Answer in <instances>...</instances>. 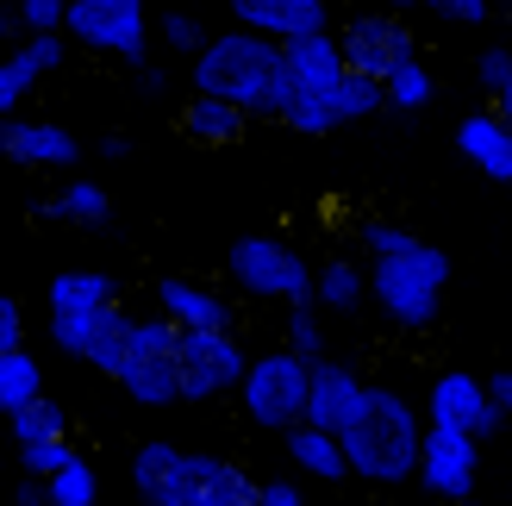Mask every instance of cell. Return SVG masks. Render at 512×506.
<instances>
[{
	"label": "cell",
	"mask_w": 512,
	"mask_h": 506,
	"mask_svg": "<svg viewBox=\"0 0 512 506\" xmlns=\"http://www.w3.org/2000/svg\"><path fill=\"white\" fill-rule=\"evenodd\" d=\"M363 257H369V300L394 325L419 332V325L438 319L444 307V288H450V257L438 244H425L419 232L388 219H363Z\"/></svg>",
	"instance_id": "obj_1"
},
{
	"label": "cell",
	"mask_w": 512,
	"mask_h": 506,
	"mask_svg": "<svg viewBox=\"0 0 512 506\" xmlns=\"http://www.w3.org/2000/svg\"><path fill=\"white\" fill-rule=\"evenodd\" d=\"M188 82H194V94H219V100H232V107H244L250 119H281L288 100H294L281 44L244 32V25H232V32H219L194 50Z\"/></svg>",
	"instance_id": "obj_2"
},
{
	"label": "cell",
	"mask_w": 512,
	"mask_h": 506,
	"mask_svg": "<svg viewBox=\"0 0 512 506\" xmlns=\"http://www.w3.org/2000/svg\"><path fill=\"white\" fill-rule=\"evenodd\" d=\"M132 494L144 506H256L263 482L232 457H207V450L150 438L132 450Z\"/></svg>",
	"instance_id": "obj_3"
},
{
	"label": "cell",
	"mask_w": 512,
	"mask_h": 506,
	"mask_svg": "<svg viewBox=\"0 0 512 506\" xmlns=\"http://www.w3.org/2000/svg\"><path fill=\"white\" fill-rule=\"evenodd\" d=\"M338 444H344V457H350V475H363V482H375V488H400V482H413V475H419L425 419H419V407L400 388L369 382L363 388V407L350 413Z\"/></svg>",
	"instance_id": "obj_4"
},
{
	"label": "cell",
	"mask_w": 512,
	"mask_h": 506,
	"mask_svg": "<svg viewBox=\"0 0 512 506\" xmlns=\"http://www.w3.org/2000/svg\"><path fill=\"white\" fill-rule=\"evenodd\" d=\"M225 275H232V288L244 300H269V307L313 300V263H306L288 238H269V232H250L225 250Z\"/></svg>",
	"instance_id": "obj_5"
},
{
	"label": "cell",
	"mask_w": 512,
	"mask_h": 506,
	"mask_svg": "<svg viewBox=\"0 0 512 506\" xmlns=\"http://www.w3.org/2000/svg\"><path fill=\"white\" fill-rule=\"evenodd\" d=\"M63 38L94 50V57H119L125 69L150 63V7L144 0H69Z\"/></svg>",
	"instance_id": "obj_6"
},
{
	"label": "cell",
	"mask_w": 512,
	"mask_h": 506,
	"mask_svg": "<svg viewBox=\"0 0 512 506\" xmlns=\"http://www.w3.org/2000/svg\"><path fill=\"white\" fill-rule=\"evenodd\" d=\"M175 344L182 332L150 313V319H132V338H125V357L113 369V382L138 400V407H175L182 400V375H175Z\"/></svg>",
	"instance_id": "obj_7"
},
{
	"label": "cell",
	"mask_w": 512,
	"mask_h": 506,
	"mask_svg": "<svg viewBox=\"0 0 512 506\" xmlns=\"http://www.w3.org/2000/svg\"><path fill=\"white\" fill-rule=\"evenodd\" d=\"M306 375H313V363L294 357L288 344L269 350V357H250L244 363V382H238V400L250 425H263V432H288V425L306 419Z\"/></svg>",
	"instance_id": "obj_8"
},
{
	"label": "cell",
	"mask_w": 512,
	"mask_h": 506,
	"mask_svg": "<svg viewBox=\"0 0 512 506\" xmlns=\"http://www.w3.org/2000/svg\"><path fill=\"white\" fill-rule=\"evenodd\" d=\"M244 363H250V357H244L238 332H182V344H175L182 400H219V394H238Z\"/></svg>",
	"instance_id": "obj_9"
},
{
	"label": "cell",
	"mask_w": 512,
	"mask_h": 506,
	"mask_svg": "<svg viewBox=\"0 0 512 506\" xmlns=\"http://www.w3.org/2000/svg\"><path fill=\"white\" fill-rule=\"evenodd\" d=\"M338 50H344V69L369 75V82H388V69H400L406 57H419L413 25H406L394 7L388 13H356L338 32Z\"/></svg>",
	"instance_id": "obj_10"
},
{
	"label": "cell",
	"mask_w": 512,
	"mask_h": 506,
	"mask_svg": "<svg viewBox=\"0 0 512 506\" xmlns=\"http://www.w3.org/2000/svg\"><path fill=\"white\" fill-rule=\"evenodd\" d=\"M425 425H450V432H469V438H494L506 425V407L494 400V388L469 369H444L425 394Z\"/></svg>",
	"instance_id": "obj_11"
},
{
	"label": "cell",
	"mask_w": 512,
	"mask_h": 506,
	"mask_svg": "<svg viewBox=\"0 0 512 506\" xmlns=\"http://www.w3.org/2000/svg\"><path fill=\"white\" fill-rule=\"evenodd\" d=\"M481 482V438L469 432H450V425H425V444H419V488L431 500H475Z\"/></svg>",
	"instance_id": "obj_12"
},
{
	"label": "cell",
	"mask_w": 512,
	"mask_h": 506,
	"mask_svg": "<svg viewBox=\"0 0 512 506\" xmlns=\"http://www.w3.org/2000/svg\"><path fill=\"white\" fill-rule=\"evenodd\" d=\"M69 63V38L63 32H25L7 57H0V119H13L25 107V94H32L44 75H57Z\"/></svg>",
	"instance_id": "obj_13"
},
{
	"label": "cell",
	"mask_w": 512,
	"mask_h": 506,
	"mask_svg": "<svg viewBox=\"0 0 512 506\" xmlns=\"http://www.w3.org/2000/svg\"><path fill=\"white\" fill-rule=\"evenodd\" d=\"M0 157L19 169H75L82 163V138L57 119H0Z\"/></svg>",
	"instance_id": "obj_14"
},
{
	"label": "cell",
	"mask_w": 512,
	"mask_h": 506,
	"mask_svg": "<svg viewBox=\"0 0 512 506\" xmlns=\"http://www.w3.org/2000/svg\"><path fill=\"white\" fill-rule=\"evenodd\" d=\"M157 313L175 332H232V300L194 275H163L157 282Z\"/></svg>",
	"instance_id": "obj_15"
},
{
	"label": "cell",
	"mask_w": 512,
	"mask_h": 506,
	"mask_svg": "<svg viewBox=\"0 0 512 506\" xmlns=\"http://www.w3.org/2000/svg\"><path fill=\"white\" fill-rule=\"evenodd\" d=\"M363 388H369V382H363L356 369L319 357L313 375H306V425H319V432H344L350 413L363 407Z\"/></svg>",
	"instance_id": "obj_16"
},
{
	"label": "cell",
	"mask_w": 512,
	"mask_h": 506,
	"mask_svg": "<svg viewBox=\"0 0 512 506\" xmlns=\"http://www.w3.org/2000/svg\"><path fill=\"white\" fill-rule=\"evenodd\" d=\"M232 7V19L244 25V32L256 38H306V32H325V0H225Z\"/></svg>",
	"instance_id": "obj_17"
},
{
	"label": "cell",
	"mask_w": 512,
	"mask_h": 506,
	"mask_svg": "<svg viewBox=\"0 0 512 506\" xmlns=\"http://www.w3.org/2000/svg\"><path fill=\"white\" fill-rule=\"evenodd\" d=\"M281 63H288L294 94H325V88H338L350 75L331 25H325V32H306V38H288V44H281Z\"/></svg>",
	"instance_id": "obj_18"
},
{
	"label": "cell",
	"mask_w": 512,
	"mask_h": 506,
	"mask_svg": "<svg viewBox=\"0 0 512 506\" xmlns=\"http://www.w3.org/2000/svg\"><path fill=\"white\" fill-rule=\"evenodd\" d=\"M456 150H463L488 182H512V125L494 107H481V113H469L456 125Z\"/></svg>",
	"instance_id": "obj_19"
},
{
	"label": "cell",
	"mask_w": 512,
	"mask_h": 506,
	"mask_svg": "<svg viewBox=\"0 0 512 506\" xmlns=\"http://www.w3.org/2000/svg\"><path fill=\"white\" fill-rule=\"evenodd\" d=\"M182 132L194 144H207V150H225V144H238L250 132V113L232 107V100H219V94H188L182 100Z\"/></svg>",
	"instance_id": "obj_20"
},
{
	"label": "cell",
	"mask_w": 512,
	"mask_h": 506,
	"mask_svg": "<svg viewBox=\"0 0 512 506\" xmlns=\"http://www.w3.org/2000/svg\"><path fill=\"white\" fill-rule=\"evenodd\" d=\"M38 213L57 219V225H82V232H100V225H113V194L100 188V182H88V175H69V182L50 194Z\"/></svg>",
	"instance_id": "obj_21"
},
{
	"label": "cell",
	"mask_w": 512,
	"mask_h": 506,
	"mask_svg": "<svg viewBox=\"0 0 512 506\" xmlns=\"http://www.w3.org/2000/svg\"><path fill=\"white\" fill-rule=\"evenodd\" d=\"M119 319H125V307H88V313H44V332H50V344H57L63 357L88 363L94 350H100V338H107Z\"/></svg>",
	"instance_id": "obj_22"
},
{
	"label": "cell",
	"mask_w": 512,
	"mask_h": 506,
	"mask_svg": "<svg viewBox=\"0 0 512 506\" xmlns=\"http://www.w3.org/2000/svg\"><path fill=\"white\" fill-rule=\"evenodd\" d=\"M288 457H294V469L300 475H313V482H344L350 475V457H344V444H338V432H319V425H288Z\"/></svg>",
	"instance_id": "obj_23"
},
{
	"label": "cell",
	"mask_w": 512,
	"mask_h": 506,
	"mask_svg": "<svg viewBox=\"0 0 512 506\" xmlns=\"http://www.w3.org/2000/svg\"><path fill=\"white\" fill-rule=\"evenodd\" d=\"M369 300V269L356 257H325L313 269V307L319 313H363Z\"/></svg>",
	"instance_id": "obj_24"
},
{
	"label": "cell",
	"mask_w": 512,
	"mask_h": 506,
	"mask_svg": "<svg viewBox=\"0 0 512 506\" xmlns=\"http://www.w3.org/2000/svg\"><path fill=\"white\" fill-rule=\"evenodd\" d=\"M44 307H50V313L119 307V282H113L107 269H63V275H50V288H44Z\"/></svg>",
	"instance_id": "obj_25"
},
{
	"label": "cell",
	"mask_w": 512,
	"mask_h": 506,
	"mask_svg": "<svg viewBox=\"0 0 512 506\" xmlns=\"http://www.w3.org/2000/svg\"><path fill=\"white\" fill-rule=\"evenodd\" d=\"M44 394V369H38V357L32 350H7V357H0V419L7 413H19L25 400H38Z\"/></svg>",
	"instance_id": "obj_26"
},
{
	"label": "cell",
	"mask_w": 512,
	"mask_h": 506,
	"mask_svg": "<svg viewBox=\"0 0 512 506\" xmlns=\"http://www.w3.org/2000/svg\"><path fill=\"white\" fill-rule=\"evenodd\" d=\"M7 432H13V444H44V438H69V419L50 394H38L19 413H7Z\"/></svg>",
	"instance_id": "obj_27"
},
{
	"label": "cell",
	"mask_w": 512,
	"mask_h": 506,
	"mask_svg": "<svg viewBox=\"0 0 512 506\" xmlns=\"http://www.w3.org/2000/svg\"><path fill=\"white\" fill-rule=\"evenodd\" d=\"M431 94H438V82H431V69L419 57H406L400 69H388V82H381V100H388L394 113H419L431 107Z\"/></svg>",
	"instance_id": "obj_28"
},
{
	"label": "cell",
	"mask_w": 512,
	"mask_h": 506,
	"mask_svg": "<svg viewBox=\"0 0 512 506\" xmlns=\"http://www.w3.org/2000/svg\"><path fill=\"white\" fill-rule=\"evenodd\" d=\"M44 488H50V506H100V475L88 457H69L57 475H44Z\"/></svg>",
	"instance_id": "obj_29"
},
{
	"label": "cell",
	"mask_w": 512,
	"mask_h": 506,
	"mask_svg": "<svg viewBox=\"0 0 512 506\" xmlns=\"http://www.w3.org/2000/svg\"><path fill=\"white\" fill-rule=\"evenodd\" d=\"M288 350H294V357H306V363H319V357H325V319H319L313 300L288 307Z\"/></svg>",
	"instance_id": "obj_30"
},
{
	"label": "cell",
	"mask_w": 512,
	"mask_h": 506,
	"mask_svg": "<svg viewBox=\"0 0 512 506\" xmlns=\"http://www.w3.org/2000/svg\"><path fill=\"white\" fill-rule=\"evenodd\" d=\"M157 38L175 50V57H194V50L207 44V25H200L194 13H163V19H157Z\"/></svg>",
	"instance_id": "obj_31"
},
{
	"label": "cell",
	"mask_w": 512,
	"mask_h": 506,
	"mask_svg": "<svg viewBox=\"0 0 512 506\" xmlns=\"http://www.w3.org/2000/svg\"><path fill=\"white\" fill-rule=\"evenodd\" d=\"M75 457V444L69 438H44V444H19V463H25V475H38V482H44V475H57L63 463Z\"/></svg>",
	"instance_id": "obj_32"
},
{
	"label": "cell",
	"mask_w": 512,
	"mask_h": 506,
	"mask_svg": "<svg viewBox=\"0 0 512 506\" xmlns=\"http://www.w3.org/2000/svg\"><path fill=\"white\" fill-rule=\"evenodd\" d=\"M63 13H69V0H19L13 25H25V32H63Z\"/></svg>",
	"instance_id": "obj_33"
},
{
	"label": "cell",
	"mask_w": 512,
	"mask_h": 506,
	"mask_svg": "<svg viewBox=\"0 0 512 506\" xmlns=\"http://www.w3.org/2000/svg\"><path fill=\"white\" fill-rule=\"evenodd\" d=\"M475 82L488 88V94H500V88L512 82V50H506V44H488V50L475 57Z\"/></svg>",
	"instance_id": "obj_34"
},
{
	"label": "cell",
	"mask_w": 512,
	"mask_h": 506,
	"mask_svg": "<svg viewBox=\"0 0 512 506\" xmlns=\"http://www.w3.org/2000/svg\"><path fill=\"white\" fill-rule=\"evenodd\" d=\"M125 338H132V313H125V319L113 325V332L100 338V350H94V357H88V369H100V375H113V369H119V357H125Z\"/></svg>",
	"instance_id": "obj_35"
},
{
	"label": "cell",
	"mask_w": 512,
	"mask_h": 506,
	"mask_svg": "<svg viewBox=\"0 0 512 506\" xmlns=\"http://www.w3.org/2000/svg\"><path fill=\"white\" fill-rule=\"evenodd\" d=\"M419 7H431L450 25H481V19H488V0H419Z\"/></svg>",
	"instance_id": "obj_36"
},
{
	"label": "cell",
	"mask_w": 512,
	"mask_h": 506,
	"mask_svg": "<svg viewBox=\"0 0 512 506\" xmlns=\"http://www.w3.org/2000/svg\"><path fill=\"white\" fill-rule=\"evenodd\" d=\"M25 344V307L13 294H0V357H7V350H19Z\"/></svg>",
	"instance_id": "obj_37"
},
{
	"label": "cell",
	"mask_w": 512,
	"mask_h": 506,
	"mask_svg": "<svg viewBox=\"0 0 512 506\" xmlns=\"http://www.w3.org/2000/svg\"><path fill=\"white\" fill-rule=\"evenodd\" d=\"M256 506H313L294 482H263V494H256Z\"/></svg>",
	"instance_id": "obj_38"
},
{
	"label": "cell",
	"mask_w": 512,
	"mask_h": 506,
	"mask_svg": "<svg viewBox=\"0 0 512 506\" xmlns=\"http://www.w3.org/2000/svg\"><path fill=\"white\" fill-rule=\"evenodd\" d=\"M13 506H50V488L38 482V475H25V482L13 488Z\"/></svg>",
	"instance_id": "obj_39"
},
{
	"label": "cell",
	"mask_w": 512,
	"mask_h": 506,
	"mask_svg": "<svg viewBox=\"0 0 512 506\" xmlns=\"http://www.w3.org/2000/svg\"><path fill=\"white\" fill-rule=\"evenodd\" d=\"M94 150H100V157H113V163H125V157H132V138H125V132H107Z\"/></svg>",
	"instance_id": "obj_40"
},
{
	"label": "cell",
	"mask_w": 512,
	"mask_h": 506,
	"mask_svg": "<svg viewBox=\"0 0 512 506\" xmlns=\"http://www.w3.org/2000/svg\"><path fill=\"white\" fill-rule=\"evenodd\" d=\"M138 88H144V94H163V88H169V75H163L157 63H138Z\"/></svg>",
	"instance_id": "obj_41"
},
{
	"label": "cell",
	"mask_w": 512,
	"mask_h": 506,
	"mask_svg": "<svg viewBox=\"0 0 512 506\" xmlns=\"http://www.w3.org/2000/svg\"><path fill=\"white\" fill-rule=\"evenodd\" d=\"M488 388H494V400H500V407L512 413V369H506V375H494V382H488Z\"/></svg>",
	"instance_id": "obj_42"
},
{
	"label": "cell",
	"mask_w": 512,
	"mask_h": 506,
	"mask_svg": "<svg viewBox=\"0 0 512 506\" xmlns=\"http://www.w3.org/2000/svg\"><path fill=\"white\" fill-rule=\"evenodd\" d=\"M494 113H500V119H506V125H512V82H506V88H500V94H494Z\"/></svg>",
	"instance_id": "obj_43"
},
{
	"label": "cell",
	"mask_w": 512,
	"mask_h": 506,
	"mask_svg": "<svg viewBox=\"0 0 512 506\" xmlns=\"http://www.w3.org/2000/svg\"><path fill=\"white\" fill-rule=\"evenodd\" d=\"M7 38H13V13H7V7H0V44H7Z\"/></svg>",
	"instance_id": "obj_44"
},
{
	"label": "cell",
	"mask_w": 512,
	"mask_h": 506,
	"mask_svg": "<svg viewBox=\"0 0 512 506\" xmlns=\"http://www.w3.org/2000/svg\"><path fill=\"white\" fill-rule=\"evenodd\" d=\"M388 7H394V13H400V7H419V0H388Z\"/></svg>",
	"instance_id": "obj_45"
},
{
	"label": "cell",
	"mask_w": 512,
	"mask_h": 506,
	"mask_svg": "<svg viewBox=\"0 0 512 506\" xmlns=\"http://www.w3.org/2000/svg\"><path fill=\"white\" fill-rule=\"evenodd\" d=\"M450 506H475V500H450Z\"/></svg>",
	"instance_id": "obj_46"
}]
</instances>
